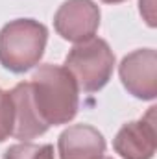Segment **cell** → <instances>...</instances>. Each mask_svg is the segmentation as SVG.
Returning <instances> with one entry per match:
<instances>
[{"label": "cell", "instance_id": "cell-3", "mask_svg": "<svg viewBox=\"0 0 157 159\" xmlns=\"http://www.w3.org/2000/svg\"><path fill=\"white\" fill-rule=\"evenodd\" d=\"M67 67L76 72L85 91H96L109 78L113 56L104 41L92 39L70 52L67 57Z\"/></svg>", "mask_w": 157, "mask_h": 159}, {"label": "cell", "instance_id": "cell-4", "mask_svg": "<svg viewBox=\"0 0 157 159\" xmlns=\"http://www.w3.org/2000/svg\"><path fill=\"white\" fill-rule=\"evenodd\" d=\"M98 22V11L89 0H72L67 2L57 13V30L65 39L78 41L89 37Z\"/></svg>", "mask_w": 157, "mask_h": 159}, {"label": "cell", "instance_id": "cell-10", "mask_svg": "<svg viewBox=\"0 0 157 159\" xmlns=\"http://www.w3.org/2000/svg\"><path fill=\"white\" fill-rule=\"evenodd\" d=\"M105 2H120V0H105Z\"/></svg>", "mask_w": 157, "mask_h": 159}, {"label": "cell", "instance_id": "cell-6", "mask_svg": "<svg viewBox=\"0 0 157 159\" xmlns=\"http://www.w3.org/2000/svg\"><path fill=\"white\" fill-rule=\"evenodd\" d=\"M11 100L15 106V113H17V128H15V135L17 137H34L43 133L48 126L39 119L34 100H32V85L30 83H20L17 85V89L11 93Z\"/></svg>", "mask_w": 157, "mask_h": 159}, {"label": "cell", "instance_id": "cell-2", "mask_svg": "<svg viewBox=\"0 0 157 159\" xmlns=\"http://www.w3.org/2000/svg\"><path fill=\"white\" fill-rule=\"evenodd\" d=\"M46 43V28L34 20H17L0 34V61L6 69L22 72L37 63Z\"/></svg>", "mask_w": 157, "mask_h": 159}, {"label": "cell", "instance_id": "cell-8", "mask_svg": "<svg viewBox=\"0 0 157 159\" xmlns=\"http://www.w3.org/2000/svg\"><path fill=\"white\" fill-rule=\"evenodd\" d=\"M6 159H52V146H13L6 152Z\"/></svg>", "mask_w": 157, "mask_h": 159}, {"label": "cell", "instance_id": "cell-7", "mask_svg": "<svg viewBox=\"0 0 157 159\" xmlns=\"http://www.w3.org/2000/svg\"><path fill=\"white\" fill-rule=\"evenodd\" d=\"M142 122L137 126H126L117 137V150L126 159H148L154 152V141H142Z\"/></svg>", "mask_w": 157, "mask_h": 159}, {"label": "cell", "instance_id": "cell-5", "mask_svg": "<svg viewBox=\"0 0 157 159\" xmlns=\"http://www.w3.org/2000/svg\"><path fill=\"white\" fill-rule=\"evenodd\" d=\"M61 159H98L104 152V139L91 128H72L61 135Z\"/></svg>", "mask_w": 157, "mask_h": 159}, {"label": "cell", "instance_id": "cell-9", "mask_svg": "<svg viewBox=\"0 0 157 159\" xmlns=\"http://www.w3.org/2000/svg\"><path fill=\"white\" fill-rule=\"evenodd\" d=\"M13 115H15V106L11 94L0 91V141H4V137L11 133Z\"/></svg>", "mask_w": 157, "mask_h": 159}, {"label": "cell", "instance_id": "cell-1", "mask_svg": "<svg viewBox=\"0 0 157 159\" xmlns=\"http://www.w3.org/2000/svg\"><path fill=\"white\" fill-rule=\"evenodd\" d=\"M32 100L39 119L50 124H61L74 117L76 113V83L69 70L59 67H43L34 76Z\"/></svg>", "mask_w": 157, "mask_h": 159}]
</instances>
